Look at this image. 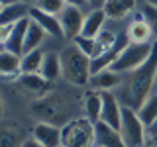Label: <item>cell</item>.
<instances>
[{
  "instance_id": "d6986e66",
  "label": "cell",
  "mask_w": 157,
  "mask_h": 147,
  "mask_svg": "<svg viewBox=\"0 0 157 147\" xmlns=\"http://www.w3.org/2000/svg\"><path fill=\"white\" fill-rule=\"evenodd\" d=\"M41 73L43 77L47 78V81H55L63 75V69H61V53H53L49 51L45 53V57H43V63H41Z\"/></svg>"
},
{
  "instance_id": "d6a6232c",
  "label": "cell",
  "mask_w": 157,
  "mask_h": 147,
  "mask_svg": "<svg viewBox=\"0 0 157 147\" xmlns=\"http://www.w3.org/2000/svg\"><path fill=\"white\" fill-rule=\"evenodd\" d=\"M104 2H106V0H88V6H90V8H102Z\"/></svg>"
},
{
  "instance_id": "d4e9b609",
  "label": "cell",
  "mask_w": 157,
  "mask_h": 147,
  "mask_svg": "<svg viewBox=\"0 0 157 147\" xmlns=\"http://www.w3.org/2000/svg\"><path fill=\"white\" fill-rule=\"evenodd\" d=\"M45 53H41L39 49H33V51H28L22 55V71L24 73H39L41 71V63Z\"/></svg>"
},
{
  "instance_id": "836d02e7",
  "label": "cell",
  "mask_w": 157,
  "mask_h": 147,
  "mask_svg": "<svg viewBox=\"0 0 157 147\" xmlns=\"http://www.w3.org/2000/svg\"><path fill=\"white\" fill-rule=\"evenodd\" d=\"M18 2H22V0H0V6H12V4H18Z\"/></svg>"
},
{
  "instance_id": "7402d4cb",
  "label": "cell",
  "mask_w": 157,
  "mask_h": 147,
  "mask_svg": "<svg viewBox=\"0 0 157 147\" xmlns=\"http://www.w3.org/2000/svg\"><path fill=\"white\" fill-rule=\"evenodd\" d=\"M32 20V18H29ZM43 37H45V29H43L39 24H36L32 20L29 22V26H28V33H26V43H24V53H28V51H33V49H37L39 47V43L43 41ZM22 53V55H24Z\"/></svg>"
},
{
  "instance_id": "3957f363",
  "label": "cell",
  "mask_w": 157,
  "mask_h": 147,
  "mask_svg": "<svg viewBox=\"0 0 157 147\" xmlns=\"http://www.w3.org/2000/svg\"><path fill=\"white\" fill-rule=\"evenodd\" d=\"M63 147H94L96 145V124L88 118H75L61 126Z\"/></svg>"
},
{
  "instance_id": "603a6c76",
  "label": "cell",
  "mask_w": 157,
  "mask_h": 147,
  "mask_svg": "<svg viewBox=\"0 0 157 147\" xmlns=\"http://www.w3.org/2000/svg\"><path fill=\"white\" fill-rule=\"evenodd\" d=\"M137 114H140L141 122L145 126H151L153 122H157V94H149L144 100V104L137 108Z\"/></svg>"
},
{
  "instance_id": "f1b7e54d",
  "label": "cell",
  "mask_w": 157,
  "mask_h": 147,
  "mask_svg": "<svg viewBox=\"0 0 157 147\" xmlns=\"http://www.w3.org/2000/svg\"><path fill=\"white\" fill-rule=\"evenodd\" d=\"M147 145H157V122L147 126Z\"/></svg>"
},
{
  "instance_id": "30bf717a",
  "label": "cell",
  "mask_w": 157,
  "mask_h": 147,
  "mask_svg": "<svg viewBox=\"0 0 157 147\" xmlns=\"http://www.w3.org/2000/svg\"><path fill=\"white\" fill-rule=\"evenodd\" d=\"M0 75L4 81H14L24 75L22 71V55L12 53L8 49H4L0 53Z\"/></svg>"
},
{
  "instance_id": "8992f818",
  "label": "cell",
  "mask_w": 157,
  "mask_h": 147,
  "mask_svg": "<svg viewBox=\"0 0 157 147\" xmlns=\"http://www.w3.org/2000/svg\"><path fill=\"white\" fill-rule=\"evenodd\" d=\"M151 49H153V41L151 43H132L130 41L110 69H114V71H118V73L136 71L140 65H144V63L147 61Z\"/></svg>"
},
{
  "instance_id": "d590c367",
  "label": "cell",
  "mask_w": 157,
  "mask_h": 147,
  "mask_svg": "<svg viewBox=\"0 0 157 147\" xmlns=\"http://www.w3.org/2000/svg\"><path fill=\"white\" fill-rule=\"evenodd\" d=\"M22 2H37V0H22Z\"/></svg>"
},
{
  "instance_id": "74e56055",
  "label": "cell",
  "mask_w": 157,
  "mask_h": 147,
  "mask_svg": "<svg viewBox=\"0 0 157 147\" xmlns=\"http://www.w3.org/2000/svg\"><path fill=\"white\" fill-rule=\"evenodd\" d=\"M94 147H100V145H94Z\"/></svg>"
},
{
  "instance_id": "2e32d148",
  "label": "cell",
  "mask_w": 157,
  "mask_h": 147,
  "mask_svg": "<svg viewBox=\"0 0 157 147\" xmlns=\"http://www.w3.org/2000/svg\"><path fill=\"white\" fill-rule=\"evenodd\" d=\"M88 85L98 88V90H110V88L120 85V73L114 69H102L98 73H92Z\"/></svg>"
},
{
  "instance_id": "7c38bea8",
  "label": "cell",
  "mask_w": 157,
  "mask_h": 147,
  "mask_svg": "<svg viewBox=\"0 0 157 147\" xmlns=\"http://www.w3.org/2000/svg\"><path fill=\"white\" fill-rule=\"evenodd\" d=\"M33 137L41 141L45 147H59L61 145V126L49 124V122H39L33 127Z\"/></svg>"
},
{
  "instance_id": "ba28073f",
  "label": "cell",
  "mask_w": 157,
  "mask_h": 147,
  "mask_svg": "<svg viewBox=\"0 0 157 147\" xmlns=\"http://www.w3.org/2000/svg\"><path fill=\"white\" fill-rule=\"evenodd\" d=\"M102 94V114H100V122L120 130L122 124V106L118 102V98L114 94H110V90H100Z\"/></svg>"
},
{
  "instance_id": "f35d334b",
  "label": "cell",
  "mask_w": 157,
  "mask_h": 147,
  "mask_svg": "<svg viewBox=\"0 0 157 147\" xmlns=\"http://www.w3.org/2000/svg\"><path fill=\"white\" fill-rule=\"evenodd\" d=\"M59 147H63V145H59Z\"/></svg>"
},
{
  "instance_id": "4fadbf2b",
  "label": "cell",
  "mask_w": 157,
  "mask_h": 147,
  "mask_svg": "<svg viewBox=\"0 0 157 147\" xmlns=\"http://www.w3.org/2000/svg\"><path fill=\"white\" fill-rule=\"evenodd\" d=\"M29 22H32L29 18H22L20 22L14 24L12 33H10V37L6 39V43H4V49L22 55V53H24V43H26V33H28Z\"/></svg>"
},
{
  "instance_id": "cb8c5ba5",
  "label": "cell",
  "mask_w": 157,
  "mask_h": 147,
  "mask_svg": "<svg viewBox=\"0 0 157 147\" xmlns=\"http://www.w3.org/2000/svg\"><path fill=\"white\" fill-rule=\"evenodd\" d=\"M116 41H118V37H116L114 32H104V29H102V32L94 37V57H92V59H96V57L108 53L112 47L116 45Z\"/></svg>"
},
{
  "instance_id": "6da1fadb",
  "label": "cell",
  "mask_w": 157,
  "mask_h": 147,
  "mask_svg": "<svg viewBox=\"0 0 157 147\" xmlns=\"http://www.w3.org/2000/svg\"><path fill=\"white\" fill-rule=\"evenodd\" d=\"M157 78V39H153V49L144 65H140L136 71H132V78L128 82V106L140 108L144 100L151 94V88Z\"/></svg>"
},
{
  "instance_id": "ac0fdd59",
  "label": "cell",
  "mask_w": 157,
  "mask_h": 147,
  "mask_svg": "<svg viewBox=\"0 0 157 147\" xmlns=\"http://www.w3.org/2000/svg\"><path fill=\"white\" fill-rule=\"evenodd\" d=\"M136 8V0H106L102 10L110 20H122Z\"/></svg>"
},
{
  "instance_id": "5bb4252c",
  "label": "cell",
  "mask_w": 157,
  "mask_h": 147,
  "mask_svg": "<svg viewBox=\"0 0 157 147\" xmlns=\"http://www.w3.org/2000/svg\"><path fill=\"white\" fill-rule=\"evenodd\" d=\"M151 37H153L151 24L140 14L128 28V39L132 43H151Z\"/></svg>"
},
{
  "instance_id": "4316f807",
  "label": "cell",
  "mask_w": 157,
  "mask_h": 147,
  "mask_svg": "<svg viewBox=\"0 0 157 147\" xmlns=\"http://www.w3.org/2000/svg\"><path fill=\"white\" fill-rule=\"evenodd\" d=\"M36 6L41 8V10H45V12H49V14H55V16H59V14H61V10L65 8L67 4H65V0H37Z\"/></svg>"
},
{
  "instance_id": "7a4b0ae2",
  "label": "cell",
  "mask_w": 157,
  "mask_h": 147,
  "mask_svg": "<svg viewBox=\"0 0 157 147\" xmlns=\"http://www.w3.org/2000/svg\"><path fill=\"white\" fill-rule=\"evenodd\" d=\"M61 69L63 77L71 85L85 86L90 82L92 77V59L85 51H81L75 43H71L61 51Z\"/></svg>"
},
{
  "instance_id": "9c48e42d",
  "label": "cell",
  "mask_w": 157,
  "mask_h": 147,
  "mask_svg": "<svg viewBox=\"0 0 157 147\" xmlns=\"http://www.w3.org/2000/svg\"><path fill=\"white\" fill-rule=\"evenodd\" d=\"M29 18L45 29V33H49V36H53V37H63L61 20H59L55 14H49L45 10L37 8V6H32L29 8Z\"/></svg>"
},
{
  "instance_id": "277c9868",
  "label": "cell",
  "mask_w": 157,
  "mask_h": 147,
  "mask_svg": "<svg viewBox=\"0 0 157 147\" xmlns=\"http://www.w3.org/2000/svg\"><path fill=\"white\" fill-rule=\"evenodd\" d=\"M120 131L128 147H145L147 145V126L141 122L140 114L132 106H122V124Z\"/></svg>"
},
{
  "instance_id": "ffe728a7",
  "label": "cell",
  "mask_w": 157,
  "mask_h": 147,
  "mask_svg": "<svg viewBox=\"0 0 157 147\" xmlns=\"http://www.w3.org/2000/svg\"><path fill=\"white\" fill-rule=\"evenodd\" d=\"M28 16H29V10L26 8V2H18V4H12V6H4L0 10V24H16Z\"/></svg>"
},
{
  "instance_id": "52a82bcc",
  "label": "cell",
  "mask_w": 157,
  "mask_h": 147,
  "mask_svg": "<svg viewBox=\"0 0 157 147\" xmlns=\"http://www.w3.org/2000/svg\"><path fill=\"white\" fill-rule=\"evenodd\" d=\"M85 18L86 14L82 12V8L67 4L59 14V20H61V26H63V36L67 39H75L77 36H81L82 26H85Z\"/></svg>"
},
{
  "instance_id": "9a60e30c",
  "label": "cell",
  "mask_w": 157,
  "mask_h": 147,
  "mask_svg": "<svg viewBox=\"0 0 157 147\" xmlns=\"http://www.w3.org/2000/svg\"><path fill=\"white\" fill-rule=\"evenodd\" d=\"M106 12L102 8H92L90 12L86 14L85 18V26H82V32L81 36L85 37H96L98 33L102 32V28H104V22H106Z\"/></svg>"
},
{
  "instance_id": "83f0119b",
  "label": "cell",
  "mask_w": 157,
  "mask_h": 147,
  "mask_svg": "<svg viewBox=\"0 0 157 147\" xmlns=\"http://www.w3.org/2000/svg\"><path fill=\"white\" fill-rule=\"evenodd\" d=\"M73 43L81 49V51H85L88 57H94V37H85V36H77L73 39Z\"/></svg>"
},
{
  "instance_id": "4dcf8cb0",
  "label": "cell",
  "mask_w": 157,
  "mask_h": 147,
  "mask_svg": "<svg viewBox=\"0 0 157 147\" xmlns=\"http://www.w3.org/2000/svg\"><path fill=\"white\" fill-rule=\"evenodd\" d=\"M22 147H45V145H43L41 143V141H37L36 139V137H28V139H24V143H22Z\"/></svg>"
},
{
  "instance_id": "f546056e",
  "label": "cell",
  "mask_w": 157,
  "mask_h": 147,
  "mask_svg": "<svg viewBox=\"0 0 157 147\" xmlns=\"http://www.w3.org/2000/svg\"><path fill=\"white\" fill-rule=\"evenodd\" d=\"M12 29H14V24H0V41L2 43H6V39L10 37Z\"/></svg>"
},
{
  "instance_id": "e0dca14e",
  "label": "cell",
  "mask_w": 157,
  "mask_h": 147,
  "mask_svg": "<svg viewBox=\"0 0 157 147\" xmlns=\"http://www.w3.org/2000/svg\"><path fill=\"white\" fill-rule=\"evenodd\" d=\"M20 82H22V86L28 88L29 92L43 96V94H47L49 82H51V81H47L41 73H24V75L20 77Z\"/></svg>"
},
{
  "instance_id": "1f68e13d",
  "label": "cell",
  "mask_w": 157,
  "mask_h": 147,
  "mask_svg": "<svg viewBox=\"0 0 157 147\" xmlns=\"http://www.w3.org/2000/svg\"><path fill=\"white\" fill-rule=\"evenodd\" d=\"M65 4H69V6H78V8H85V6H88V0H65Z\"/></svg>"
},
{
  "instance_id": "44dd1931",
  "label": "cell",
  "mask_w": 157,
  "mask_h": 147,
  "mask_svg": "<svg viewBox=\"0 0 157 147\" xmlns=\"http://www.w3.org/2000/svg\"><path fill=\"white\" fill-rule=\"evenodd\" d=\"M85 110H86V118L92 124L100 122V114H102V94L100 92H86Z\"/></svg>"
},
{
  "instance_id": "484cf974",
  "label": "cell",
  "mask_w": 157,
  "mask_h": 147,
  "mask_svg": "<svg viewBox=\"0 0 157 147\" xmlns=\"http://www.w3.org/2000/svg\"><path fill=\"white\" fill-rule=\"evenodd\" d=\"M22 135L12 127H4L0 134V147H22Z\"/></svg>"
},
{
  "instance_id": "e575fe53",
  "label": "cell",
  "mask_w": 157,
  "mask_h": 147,
  "mask_svg": "<svg viewBox=\"0 0 157 147\" xmlns=\"http://www.w3.org/2000/svg\"><path fill=\"white\" fill-rule=\"evenodd\" d=\"M147 4H149V6H153V8H157V0H147Z\"/></svg>"
},
{
  "instance_id": "ab89813d",
  "label": "cell",
  "mask_w": 157,
  "mask_h": 147,
  "mask_svg": "<svg viewBox=\"0 0 157 147\" xmlns=\"http://www.w3.org/2000/svg\"><path fill=\"white\" fill-rule=\"evenodd\" d=\"M155 82H157V78H155Z\"/></svg>"
},
{
  "instance_id": "8d00e7d4",
  "label": "cell",
  "mask_w": 157,
  "mask_h": 147,
  "mask_svg": "<svg viewBox=\"0 0 157 147\" xmlns=\"http://www.w3.org/2000/svg\"><path fill=\"white\" fill-rule=\"evenodd\" d=\"M145 147H157V145H145Z\"/></svg>"
},
{
  "instance_id": "8fae6325",
  "label": "cell",
  "mask_w": 157,
  "mask_h": 147,
  "mask_svg": "<svg viewBox=\"0 0 157 147\" xmlns=\"http://www.w3.org/2000/svg\"><path fill=\"white\" fill-rule=\"evenodd\" d=\"M96 145H100V147H128L124 137H122V131L104 124V122H98L96 124Z\"/></svg>"
},
{
  "instance_id": "5b68a950",
  "label": "cell",
  "mask_w": 157,
  "mask_h": 147,
  "mask_svg": "<svg viewBox=\"0 0 157 147\" xmlns=\"http://www.w3.org/2000/svg\"><path fill=\"white\" fill-rule=\"evenodd\" d=\"M32 114L39 118L41 122H49L55 126H65L67 124V106L55 94H43L39 96L36 102L32 104Z\"/></svg>"
}]
</instances>
